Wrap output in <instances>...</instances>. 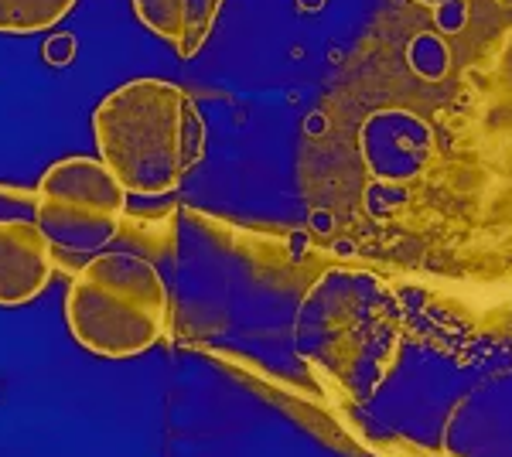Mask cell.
Wrapping results in <instances>:
<instances>
[{"label": "cell", "instance_id": "cell-11", "mask_svg": "<svg viewBox=\"0 0 512 457\" xmlns=\"http://www.w3.org/2000/svg\"><path fill=\"white\" fill-rule=\"evenodd\" d=\"M35 215H38V191L35 188L4 185V181H0V222H11V219L35 222Z\"/></svg>", "mask_w": 512, "mask_h": 457}, {"label": "cell", "instance_id": "cell-5", "mask_svg": "<svg viewBox=\"0 0 512 457\" xmlns=\"http://www.w3.org/2000/svg\"><path fill=\"white\" fill-rule=\"evenodd\" d=\"M35 191V222L59 256L89 260L120 236L130 195L99 157L72 154L48 164Z\"/></svg>", "mask_w": 512, "mask_h": 457}, {"label": "cell", "instance_id": "cell-15", "mask_svg": "<svg viewBox=\"0 0 512 457\" xmlns=\"http://www.w3.org/2000/svg\"><path fill=\"white\" fill-rule=\"evenodd\" d=\"M325 0H301V11H321Z\"/></svg>", "mask_w": 512, "mask_h": 457}, {"label": "cell", "instance_id": "cell-4", "mask_svg": "<svg viewBox=\"0 0 512 457\" xmlns=\"http://www.w3.org/2000/svg\"><path fill=\"white\" fill-rule=\"evenodd\" d=\"M168 321V284L147 256L103 249L72 273L65 290L69 335L99 359L144 355L168 335Z\"/></svg>", "mask_w": 512, "mask_h": 457}, {"label": "cell", "instance_id": "cell-13", "mask_svg": "<svg viewBox=\"0 0 512 457\" xmlns=\"http://www.w3.org/2000/svg\"><path fill=\"white\" fill-rule=\"evenodd\" d=\"M41 55H45L52 65H69V58L76 55V38H72V35H55V38H48V45L41 48Z\"/></svg>", "mask_w": 512, "mask_h": 457}, {"label": "cell", "instance_id": "cell-3", "mask_svg": "<svg viewBox=\"0 0 512 457\" xmlns=\"http://www.w3.org/2000/svg\"><path fill=\"white\" fill-rule=\"evenodd\" d=\"M400 307L369 270L328 267L297 307L294 338L315 369L366 396L379 386L400 348Z\"/></svg>", "mask_w": 512, "mask_h": 457}, {"label": "cell", "instance_id": "cell-8", "mask_svg": "<svg viewBox=\"0 0 512 457\" xmlns=\"http://www.w3.org/2000/svg\"><path fill=\"white\" fill-rule=\"evenodd\" d=\"M134 11L151 35L181 58H195L216 31L222 0H134Z\"/></svg>", "mask_w": 512, "mask_h": 457}, {"label": "cell", "instance_id": "cell-2", "mask_svg": "<svg viewBox=\"0 0 512 457\" xmlns=\"http://www.w3.org/2000/svg\"><path fill=\"white\" fill-rule=\"evenodd\" d=\"M93 140L127 195L161 198L202 161L205 123L175 82L130 79L93 110Z\"/></svg>", "mask_w": 512, "mask_h": 457}, {"label": "cell", "instance_id": "cell-9", "mask_svg": "<svg viewBox=\"0 0 512 457\" xmlns=\"http://www.w3.org/2000/svg\"><path fill=\"white\" fill-rule=\"evenodd\" d=\"M79 0H0V35H38L55 28Z\"/></svg>", "mask_w": 512, "mask_h": 457}, {"label": "cell", "instance_id": "cell-14", "mask_svg": "<svg viewBox=\"0 0 512 457\" xmlns=\"http://www.w3.org/2000/svg\"><path fill=\"white\" fill-rule=\"evenodd\" d=\"M414 4H420V7H431V11H437V7L454 4V0H414Z\"/></svg>", "mask_w": 512, "mask_h": 457}, {"label": "cell", "instance_id": "cell-12", "mask_svg": "<svg viewBox=\"0 0 512 457\" xmlns=\"http://www.w3.org/2000/svg\"><path fill=\"white\" fill-rule=\"evenodd\" d=\"M465 24H468V0H454V4H444L434 11V28L444 38H454L458 31H465Z\"/></svg>", "mask_w": 512, "mask_h": 457}, {"label": "cell", "instance_id": "cell-6", "mask_svg": "<svg viewBox=\"0 0 512 457\" xmlns=\"http://www.w3.org/2000/svg\"><path fill=\"white\" fill-rule=\"evenodd\" d=\"M434 154V127L424 113L383 106L355 130V157L366 174L362 202L410 188L427 171Z\"/></svg>", "mask_w": 512, "mask_h": 457}, {"label": "cell", "instance_id": "cell-10", "mask_svg": "<svg viewBox=\"0 0 512 457\" xmlns=\"http://www.w3.org/2000/svg\"><path fill=\"white\" fill-rule=\"evenodd\" d=\"M407 69L420 76L424 82H441L451 69V48L444 35H414V41L407 45Z\"/></svg>", "mask_w": 512, "mask_h": 457}, {"label": "cell", "instance_id": "cell-1", "mask_svg": "<svg viewBox=\"0 0 512 457\" xmlns=\"http://www.w3.org/2000/svg\"><path fill=\"white\" fill-rule=\"evenodd\" d=\"M427 120V171L410 188L359 202L393 239L376 256L458 284H512V28Z\"/></svg>", "mask_w": 512, "mask_h": 457}, {"label": "cell", "instance_id": "cell-7", "mask_svg": "<svg viewBox=\"0 0 512 457\" xmlns=\"http://www.w3.org/2000/svg\"><path fill=\"white\" fill-rule=\"evenodd\" d=\"M55 246L38 222H0V307H24L45 294L55 277Z\"/></svg>", "mask_w": 512, "mask_h": 457}]
</instances>
